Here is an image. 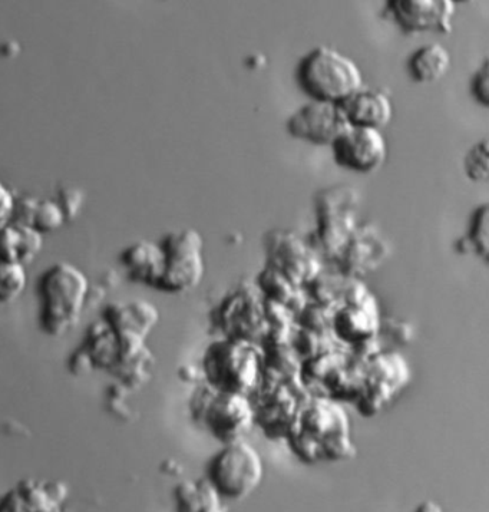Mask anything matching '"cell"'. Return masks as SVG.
Returning <instances> with one entry per match:
<instances>
[{
    "instance_id": "ffe728a7",
    "label": "cell",
    "mask_w": 489,
    "mask_h": 512,
    "mask_svg": "<svg viewBox=\"0 0 489 512\" xmlns=\"http://www.w3.org/2000/svg\"><path fill=\"white\" fill-rule=\"evenodd\" d=\"M44 249V234L33 227L9 223L0 227V263L28 266Z\"/></svg>"
},
{
    "instance_id": "d6a6232c",
    "label": "cell",
    "mask_w": 489,
    "mask_h": 512,
    "mask_svg": "<svg viewBox=\"0 0 489 512\" xmlns=\"http://www.w3.org/2000/svg\"><path fill=\"white\" fill-rule=\"evenodd\" d=\"M413 512H446L438 502L426 500L422 502L421 505L416 507V510Z\"/></svg>"
},
{
    "instance_id": "52a82bcc",
    "label": "cell",
    "mask_w": 489,
    "mask_h": 512,
    "mask_svg": "<svg viewBox=\"0 0 489 512\" xmlns=\"http://www.w3.org/2000/svg\"><path fill=\"white\" fill-rule=\"evenodd\" d=\"M193 412L208 434L223 445L246 439L254 426L250 396L217 391L207 383L194 398Z\"/></svg>"
},
{
    "instance_id": "cb8c5ba5",
    "label": "cell",
    "mask_w": 489,
    "mask_h": 512,
    "mask_svg": "<svg viewBox=\"0 0 489 512\" xmlns=\"http://www.w3.org/2000/svg\"><path fill=\"white\" fill-rule=\"evenodd\" d=\"M349 277L343 276L339 270L336 272H327L323 269L316 279L305 287L307 297L312 302L319 305L337 309L343 302V293H345L346 283Z\"/></svg>"
},
{
    "instance_id": "6da1fadb",
    "label": "cell",
    "mask_w": 489,
    "mask_h": 512,
    "mask_svg": "<svg viewBox=\"0 0 489 512\" xmlns=\"http://www.w3.org/2000/svg\"><path fill=\"white\" fill-rule=\"evenodd\" d=\"M284 439L294 457L307 465L345 462L356 455L348 412L323 395L306 399Z\"/></svg>"
},
{
    "instance_id": "ba28073f",
    "label": "cell",
    "mask_w": 489,
    "mask_h": 512,
    "mask_svg": "<svg viewBox=\"0 0 489 512\" xmlns=\"http://www.w3.org/2000/svg\"><path fill=\"white\" fill-rule=\"evenodd\" d=\"M160 246L164 269L157 290L185 295L197 289L206 274L203 236L196 229L175 230L165 234Z\"/></svg>"
},
{
    "instance_id": "f546056e",
    "label": "cell",
    "mask_w": 489,
    "mask_h": 512,
    "mask_svg": "<svg viewBox=\"0 0 489 512\" xmlns=\"http://www.w3.org/2000/svg\"><path fill=\"white\" fill-rule=\"evenodd\" d=\"M471 94L481 107H489V61L484 59L471 81Z\"/></svg>"
},
{
    "instance_id": "5bb4252c",
    "label": "cell",
    "mask_w": 489,
    "mask_h": 512,
    "mask_svg": "<svg viewBox=\"0 0 489 512\" xmlns=\"http://www.w3.org/2000/svg\"><path fill=\"white\" fill-rule=\"evenodd\" d=\"M391 256V244L376 224H359L335 260L336 270L350 279L363 280L381 269Z\"/></svg>"
},
{
    "instance_id": "5b68a950",
    "label": "cell",
    "mask_w": 489,
    "mask_h": 512,
    "mask_svg": "<svg viewBox=\"0 0 489 512\" xmlns=\"http://www.w3.org/2000/svg\"><path fill=\"white\" fill-rule=\"evenodd\" d=\"M360 196L348 184L323 188L315 196L316 227L309 243L320 257L335 262L358 229Z\"/></svg>"
},
{
    "instance_id": "1f68e13d",
    "label": "cell",
    "mask_w": 489,
    "mask_h": 512,
    "mask_svg": "<svg viewBox=\"0 0 489 512\" xmlns=\"http://www.w3.org/2000/svg\"><path fill=\"white\" fill-rule=\"evenodd\" d=\"M15 204V193L0 178V227L12 223Z\"/></svg>"
},
{
    "instance_id": "d4e9b609",
    "label": "cell",
    "mask_w": 489,
    "mask_h": 512,
    "mask_svg": "<svg viewBox=\"0 0 489 512\" xmlns=\"http://www.w3.org/2000/svg\"><path fill=\"white\" fill-rule=\"evenodd\" d=\"M28 272L22 264L0 263V306L16 302L28 287Z\"/></svg>"
},
{
    "instance_id": "83f0119b",
    "label": "cell",
    "mask_w": 489,
    "mask_h": 512,
    "mask_svg": "<svg viewBox=\"0 0 489 512\" xmlns=\"http://www.w3.org/2000/svg\"><path fill=\"white\" fill-rule=\"evenodd\" d=\"M66 216L58 201L52 198H39L38 208H36L35 220H33V229L39 233L49 234L64 227Z\"/></svg>"
},
{
    "instance_id": "d6986e66",
    "label": "cell",
    "mask_w": 489,
    "mask_h": 512,
    "mask_svg": "<svg viewBox=\"0 0 489 512\" xmlns=\"http://www.w3.org/2000/svg\"><path fill=\"white\" fill-rule=\"evenodd\" d=\"M121 263L132 282L157 289L164 269V253L160 243L135 241L122 251Z\"/></svg>"
},
{
    "instance_id": "9a60e30c",
    "label": "cell",
    "mask_w": 489,
    "mask_h": 512,
    "mask_svg": "<svg viewBox=\"0 0 489 512\" xmlns=\"http://www.w3.org/2000/svg\"><path fill=\"white\" fill-rule=\"evenodd\" d=\"M386 13L409 35L432 32L449 35L454 29L457 3L452 0H389Z\"/></svg>"
},
{
    "instance_id": "277c9868",
    "label": "cell",
    "mask_w": 489,
    "mask_h": 512,
    "mask_svg": "<svg viewBox=\"0 0 489 512\" xmlns=\"http://www.w3.org/2000/svg\"><path fill=\"white\" fill-rule=\"evenodd\" d=\"M299 87L310 101L342 104L363 88V75L352 58L330 46H317L300 61Z\"/></svg>"
},
{
    "instance_id": "7402d4cb",
    "label": "cell",
    "mask_w": 489,
    "mask_h": 512,
    "mask_svg": "<svg viewBox=\"0 0 489 512\" xmlns=\"http://www.w3.org/2000/svg\"><path fill=\"white\" fill-rule=\"evenodd\" d=\"M256 286L264 299L282 303L292 309L294 315H297L309 302L305 287L296 286L283 273L270 266L261 270L257 276Z\"/></svg>"
},
{
    "instance_id": "44dd1931",
    "label": "cell",
    "mask_w": 489,
    "mask_h": 512,
    "mask_svg": "<svg viewBox=\"0 0 489 512\" xmlns=\"http://www.w3.org/2000/svg\"><path fill=\"white\" fill-rule=\"evenodd\" d=\"M451 52L442 44H428L413 52L408 61L409 75L418 84H435L451 69Z\"/></svg>"
},
{
    "instance_id": "603a6c76",
    "label": "cell",
    "mask_w": 489,
    "mask_h": 512,
    "mask_svg": "<svg viewBox=\"0 0 489 512\" xmlns=\"http://www.w3.org/2000/svg\"><path fill=\"white\" fill-rule=\"evenodd\" d=\"M489 206L487 203L475 208L469 221L467 236L457 241V250L465 256H475L488 263L489 256Z\"/></svg>"
},
{
    "instance_id": "e0dca14e",
    "label": "cell",
    "mask_w": 489,
    "mask_h": 512,
    "mask_svg": "<svg viewBox=\"0 0 489 512\" xmlns=\"http://www.w3.org/2000/svg\"><path fill=\"white\" fill-rule=\"evenodd\" d=\"M382 317L375 295L360 305H342L333 313L332 335L350 349L378 338Z\"/></svg>"
},
{
    "instance_id": "7c38bea8",
    "label": "cell",
    "mask_w": 489,
    "mask_h": 512,
    "mask_svg": "<svg viewBox=\"0 0 489 512\" xmlns=\"http://www.w3.org/2000/svg\"><path fill=\"white\" fill-rule=\"evenodd\" d=\"M292 383L264 381L250 396L254 425H259L269 438H286L300 406L305 404L306 399L297 398Z\"/></svg>"
},
{
    "instance_id": "8992f818",
    "label": "cell",
    "mask_w": 489,
    "mask_h": 512,
    "mask_svg": "<svg viewBox=\"0 0 489 512\" xmlns=\"http://www.w3.org/2000/svg\"><path fill=\"white\" fill-rule=\"evenodd\" d=\"M263 478V458L246 439L224 444L207 468L208 484L218 498L227 501L246 500L257 491Z\"/></svg>"
},
{
    "instance_id": "4316f807",
    "label": "cell",
    "mask_w": 489,
    "mask_h": 512,
    "mask_svg": "<svg viewBox=\"0 0 489 512\" xmlns=\"http://www.w3.org/2000/svg\"><path fill=\"white\" fill-rule=\"evenodd\" d=\"M335 310L332 307L319 305V303L309 300L306 306L296 315L297 326L312 330V332H330Z\"/></svg>"
},
{
    "instance_id": "4fadbf2b",
    "label": "cell",
    "mask_w": 489,
    "mask_h": 512,
    "mask_svg": "<svg viewBox=\"0 0 489 512\" xmlns=\"http://www.w3.org/2000/svg\"><path fill=\"white\" fill-rule=\"evenodd\" d=\"M335 163L345 170L369 174L388 158V141L382 131L349 127L330 145Z\"/></svg>"
},
{
    "instance_id": "4dcf8cb0",
    "label": "cell",
    "mask_w": 489,
    "mask_h": 512,
    "mask_svg": "<svg viewBox=\"0 0 489 512\" xmlns=\"http://www.w3.org/2000/svg\"><path fill=\"white\" fill-rule=\"evenodd\" d=\"M38 204L39 198L33 196L16 197L12 223L19 224V226L32 227Z\"/></svg>"
},
{
    "instance_id": "3957f363",
    "label": "cell",
    "mask_w": 489,
    "mask_h": 512,
    "mask_svg": "<svg viewBox=\"0 0 489 512\" xmlns=\"http://www.w3.org/2000/svg\"><path fill=\"white\" fill-rule=\"evenodd\" d=\"M206 383L217 391L251 396L264 382L260 343L224 338L211 343L203 358Z\"/></svg>"
},
{
    "instance_id": "2e32d148",
    "label": "cell",
    "mask_w": 489,
    "mask_h": 512,
    "mask_svg": "<svg viewBox=\"0 0 489 512\" xmlns=\"http://www.w3.org/2000/svg\"><path fill=\"white\" fill-rule=\"evenodd\" d=\"M348 127L342 108L332 102L309 101L287 120L293 138L319 147H330Z\"/></svg>"
},
{
    "instance_id": "9c48e42d",
    "label": "cell",
    "mask_w": 489,
    "mask_h": 512,
    "mask_svg": "<svg viewBox=\"0 0 489 512\" xmlns=\"http://www.w3.org/2000/svg\"><path fill=\"white\" fill-rule=\"evenodd\" d=\"M362 362V388L355 405L360 414L378 415L411 382V368L399 353L382 350Z\"/></svg>"
},
{
    "instance_id": "f1b7e54d",
    "label": "cell",
    "mask_w": 489,
    "mask_h": 512,
    "mask_svg": "<svg viewBox=\"0 0 489 512\" xmlns=\"http://www.w3.org/2000/svg\"><path fill=\"white\" fill-rule=\"evenodd\" d=\"M64 210L66 220L71 221L79 216L85 203L84 190L75 186H62L55 198Z\"/></svg>"
},
{
    "instance_id": "30bf717a",
    "label": "cell",
    "mask_w": 489,
    "mask_h": 512,
    "mask_svg": "<svg viewBox=\"0 0 489 512\" xmlns=\"http://www.w3.org/2000/svg\"><path fill=\"white\" fill-rule=\"evenodd\" d=\"M267 264L299 287L316 279L325 267L309 240L293 230L274 229L264 237Z\"/></svg>"
},
{
    "instance_id": "7a4b0ae2",
    "label": "cell",
    "mask_w": 489,
    "mask_h": 512,
    "mask_svg": "<svg viewBox=\"0 0 489 512\" xmlns=\"http://www.w3.org/2000/svg\"><path fill=\"white\" fill-rule=\"evenodd\" d=\"M91 284L84 270L59 262L39 279V322L46 335L61 338L81 320L89 300Z\"/></svg>"
},
{
    "instance_id": "484cf974",
    "label": "cell",
    "mask_w": 489,
    "mask_h": 512,
    "mask_svg": "<svg viewBox=\"0 0 489 512\" xmlns=\"http://www.w3.org/2000/svg\"><path fill=\"white\" fill-rule=\"evenodd\" d=\"M464 173L472 183H487L489 180V141H478L469 148L464 157Z\"/></svg>"
},
{
    "instance_id": "8fae6325",
    "label": "cell",
    "mask_w": 489,
    "mask_h": 512,
    "mask_svg": "<svg viewBox=\"0 0 489 512\" xmlns=\"http://www.w3.org/2000/svg\"><path fill=\"white\" fill-rule=\"evenodd\" d=\"M224 338L263 343L267 335L264 297L254 284H240L223 300L217 313Z\"/></svg>"
},
{
    "instance_id": "ac0fdd59",
    "label": "cell",
    "mask_w": 489,
    "mask_h": 512,
    "mask_svg": "<svg viewBox=\"0 0 489 512\" xmlns=\"http://www.w3.org/2000/svg\"><path fill=\"white\" fill-rule=\"evenodd\" d=\"M340 108L350 127L382 131L393 117L391 98L382 89L360 88Z\"/></svg>"
}]
</instances>
